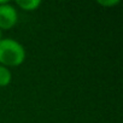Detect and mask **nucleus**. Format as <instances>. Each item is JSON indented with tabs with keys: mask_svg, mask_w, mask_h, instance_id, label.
I'll return each instance as SVG.
<instances>
[{
	"mask_svg": "<svg viewBox=\"0 0 123 123\" xmlns=\"http://www.w3.org/2000/svg\"><path fill=\"white\" fill-rule=\"evenodd\" d=\"M18 22L16 6L6 0H0V30H11Z\"/></svg>",
	"mask_w": 123,
	"mask_h": 123,
	"instance_id": "2",
	"label": "nucleus"
},
{
	"mask_svg": "<svg viewBox=\"0 0 123 123\" xmlns=\"http://www.w3.org/2000/svg\"><path fill=\"white\" fill-rule=\"evenodd\" d=\"M41 0H18L16 3L17 7H19L21 10L25 11V12H33L36 11L40 6H41Z\"/></svg>",
	"mask_w": 123,
	"mask_h": 123,
	"instance_id": "3",
	"label": "nucleus"
},
{
	"mask_svg": "<svg viewBox=\"0 0 123 123\" xmlns=\"http://www.w3.org/2000/svg\"><path fill=\"white\" fill-rule=\"evenodd\" d=\"M4 36H3V30H0V40H1Z\"/></svg>",
	"mask_w": 123,
	"mask_h": 123,
	"instance_id": "6",
	"label": "nucleus"
},
{
	"mask_svg": "<svg viewBox=\"0 0 123 123\" xmlns=\"http://www.w3.org/2000/svg\"><path fill=\"white\" fill-rule=\"evenodd\" d=\"M12 81V73L9 68L0 65V88L7 87Z\"/></svg>",
	"mask_w": 123,
	"mask_h": 123,
	"instance_id": "4",
	"label": "nucleus"
},
{
	"mask_svg": "<svg viewBox=\"0 0 123 123\" xmlns=\"http://www.w3.org/2000/svg\"><path fill=\"white\" fill-rule=\"evenodd\" d=\"M98 5L103 6V7H115L116 5H119L121 4V0H98L97 1Z\"/></svg>",
	"mask_w": 123,
	"mask_h": 123,
	"instance_id": "5",
	"label": "nucleus"
},
{
	"mask_svg": "<svg viewBox=\"0 0 123 123\" xmlns=\"http://www.w3.org/2000/svg\"><path fill=\"white\" fill-rule=\"evenodd\" d=\"M27 58L25 47L12 37H3L0 40V65L6 68L21 67Z\"/></svg>",
	"mask_w": 123,
	"mask_h": 123,
	"instance_id": "1",
	"label": "nucleus"
}]
</instances>
